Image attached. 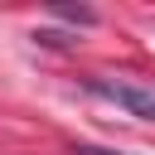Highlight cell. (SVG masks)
<instances>
[{
  "label": "cell",
  "mask_w": 155,
  "mask_h": 155,
  "mask_svg": "<svg viewBox=\"0 0 155 155\" xmlns=\"http://www.w3.org/2000/svg\"><path fill=\"white\" fill-rule=\"evenodd\" d=\"M34 44H48V48H68L73 39H68V34H58V29H39V34H34Z\"/></svg>",
  "instance_id": "obj_3"
},
{
  "label": "cell",
  "mask_w": 155,
  "mask_h": 155,
  "mask_svg": "<svg viewBox=\"0 0 155 155\" xmlns=\"http://www.w3.org/2000/svg\"><path fill=\"white\" fill-rule=\"evenodd\" d=\"M82 92H92V97H102V102H111V107H121V111H131V116H140V121H155V92L150 87H136V82H121V78H82Z\"/></svg>",
  "instance_id": "obj_1"
},
{
  "label": "cell",
  "mask_w": 155,
  "mask_h": 155,
  "mask_svg": "<svg viewBox=\"0 0 155 155\" xmlns=\"http://www.w3.org/2000/svg\"><path fill=\"white\" fill-rule=\"evenodd\" d=\"M73 155H126V150H102V145H78Z\"/></svg>",
  "instance_id": "obj_4"
},
{
  "label": "cell",
  "mask_w": 155,
  "mask_h": 155,
  "mask_svg": "<svg viewBox=\"0 0 155 155\" xmlns=\"http://www.w3.org/2000/svg\"><path fill=\"white\" fill-rule=\"evenodd\" d=\"M53 15H58V19H68V24H82V29H87V24H97V15H92L87 5H53Z\"/></svg>",
  "instance_id": "obj_2"
}]
</instances>
